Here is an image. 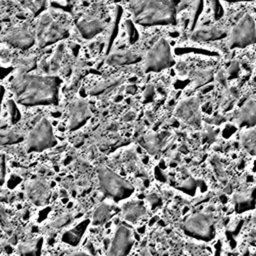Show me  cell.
I'll return each mask as SVG.
<instances>
[{
	"label": "cell",
	"instance_id": "6da1fadb",
	"mask_svg": "<svg viewBox=\"0 0 256 256\" xmlns=\"http://www.w3.org/2000/svg\"><path fill=\"white\" fill-rule=\"evenodd\" d=\"M60 79L56 76L19 72L11 82L16 101L24 106L54 105L58 102Z\"/></svg>",
	"mask_w": 256,
	"mask_h": 256
},
{
	"label": "cell",
	"instance_id": "7a4b0ae2",
	"mask_svg": "<svg viewBox=\"0 0 256 256\" xmlns=\"http://www.w3.org/2000/svg\"><path fill=\"white\" fill-rule=\"evenodd\" d=\"M177 0H131L129 4L133 19L143 26L174 24Z\"/></svg>",
	"mask_w": 256,
	"mask_h": 256
},
{
	"label": "cell",
	"instance_id": "3957f363",
	"mask_svg": "<svg viewBox=\"0 0 256 256\" xmlns=\"http://www.w3.org/2000/svg\"><path fill=\"white\" fill-rule=\"evenodd\" d=\"M97 175L103 193L115 201L128 198L134 190L130 182L105 165H99L97 167Z\"/></svg>",
	"mask_w": 256,
	"mask_h": 256
},
{
	"label": "cell",
	"instance_id": "277c9868",
	"mask_svg": "<svg viewBox=\"0 0 256 256\" xmlns=\"http://www.w3.org/2000/svg\"><path fill=\"white\" fill-rule=\"evenodd\" d=\"M57 140L53 133L51 123L46 118H41L31 129L26 141L28 152H41L54 147Z\"/></svg>",
	"mask_w": 256,
	"mask_h": 256
},
{
	"label": "cell",
	"instance_id": "5b68a950",
	"mask_svg": "<svg viewBox=\"0 0 256 256\" xmlns=\"http://www.w3.org/2000/svg\"><path fill=\"white\" fill-rule=\"evenodd\" d=\"M173 63L169 43L165 39H159L147 52L143 68L145 72H159L169 68Z\"/></svg>",
	"mask_w": 256,
	"mask_h": 256
},
{
	"label": "cell",
	"instance_id": "8992f818",
	"mask_svg": "<svg viewBox=\"0 0 256 256\" xmlns=\"http://www.w3.org/2000/svg\"><path fill=\"white\" fill-rule=\"evenodd\" d=\"M256 43V24L250 15H244L232 28L228 39L230 48H245Z\"/></svg>",
	"mask_w": 256,
	"mask_h": 256
},
{
	"label": "cell",
	"instance_id": "52a82bcc",
	"mask_svg": "<svg viewBox=\"0 0 256 256\" xmlns=\"http://www.w3.org/2000/svg\"><path fill=\"white\" fill-rule=\"evenodd\" d=\"M184 231L199 240L209 241L214 236V219L212 214L196 213L187 218Z\"/></svg>",
	"mask_w": 256,
	"mask_h": 256
},
{
	"label": "cell",
	"instance_id": "ba28073f",
	"mask_svg": "<svg viewBox=\"0 0 256 256\" xmlns=\"http://www.w3.org/2000/svg\"><path fill=\"white\" fill-rule=\"evenodd\" d=\"M67 35V30L58 22L54 21L50 15L44 14L41 16L36 33V40L39 47L48 46L62 40Z\"/></svg>",
	"mask_w": 256,
	"mask_h": 256
},
{
	"label": "cell",
	"instance_id": "9c48e42d",
	"mask_svg": "<svg viewBox=\"0 0 256 256\" xmlns=\"http://www.w3.org/2000/svg\"><path fill=\"white\" fill-rule=\"evenodd\" d=\"M134 236L126 225H120L112 239L107 256H127L132 248Z\"/></svg>",
	"mask_w": 256,
	"mask_h": 256
},
{
	"label": "cell",
	"instance_id": "30bf717a",
	"mask_svg": "<svg viewBox=\"0 0 256 256\" xmlns=\"http://www.w3.org/2000/svg\"><path fill=\"white\" fill-rule=\"evenodd\" d=\"M35 40L34 35L30 32L26 25L14 27L3 36V41L15 48L20 49L30 48L34 45Z\"/></svg>",
	"mask_w": 256,
	"mask_h": 256
},
{
	"label": "cell",
	"instance_id": "8fae6325",
	"mask_svg": "<svg viewBox=\"0 0 256 256\" xmlns=\"http://www.w3.org/2000/svg\"><path fill=\"white\" fill-rule=\"evenodd\" d=\"M68 116V124L70 130H76L82 127L92 116L88 102L84 99H77L72 102L69 108Z\"/></svg>",
	"mask_w": 256,
	"mask_h": 256
},
{
	"label": "cell",
	"instance_id": "7c38bea8",
	"mask_svg": "<svg viewBox=\"0 0 256 256\" xmlns=\"http://www.w3.org/2000/svg\"><path fill=\"white\" fill-rule=\"evenodd\" d=\"M26 192L29 199L37 205H44L49 199V187L40 180H33L27 184Z\"/></svg>",
	"mask_w": 256,
	"mask_h": 256
},
{
	"label": "cell",
	"instance_id": "4fadbf2b",
	"mask_svg": "<svg viewBox=\"0 0 256 256\" xmlns=\"http://www.w3.org/2000/svg\"><path fill=\"white\" fill-rule=\"evenodd\" d=\"M238 124L252 128L256 125V100H249L246 102L239 111Z\"/></svg>",
	"mask_w": 256,
	"mask_h": 256
},
{
	"label": "cell",
	"instance_id": "5bb4252c",
	"mask_svg": "<svg viewBox=\"0 0 256 256\" xmlns=\"http://www.w3.org/2000/svg\"><path fill=\"white\" fill-rule=\"evenodd\" d=\"M77 28L83 38L90 39L104 29V24L97 18L83 19L78 22Z\"/></svg>",
	"mask_w": 256,
	"mask_h": 256
},
{
	"label": "cell",
	"instance_id": "9a60e30c",
	"mask_svg": "<svg viewBox=\"0 0 256 256\" xmlns=\"http://www.w3.org/2000/svg\"><path fill=\"white\" fill-rule=\"evenodd\" d=\"M199 111V103L196 99H188L182 102L176 111V114L179 118L183 119L184 121L194 122L198 117Z\"/></svg>",
	"mask_w": 256,
	"mask_h": 256
},
{
	"label": "cell",
	"instance_id": "2e32d148",
	"mask_svg": "<svg viewBox=\"0 0 256 256\" xmlns=\"http://www.w3.org/2000/svg\"><path fill=\"white\" fill-rule=\"evenodd\" d=\"M256 199V188H252L249 191L236 193L233 197L235 210L237 212H244L254 207Z\"/></svg>",
	"mask_w": 256,
	"mask_h": 256
},
{
	"label": "cell",
	"instance_id": "e0dca14e",
	"mask_svg": "<svg viewBox=\"0 0 256 256\" xmlns=\"http://www.w3.org/2000/svg\"><path fill=\"white\" fill-rule=\"evenodd\" d=\"M139 60H141V57L138 54L130 51H125V52H117V53L111 54L107 58V63L110 65L121 66V65L136 63Z\"/></svg>",
	"mask_w": 256,
	"mask_h": 256
},
{
	"label": "cell",
	"instance_id": "ac0fdd59",
	"mask_svg": "<svg viewBox=\"0 0 256 256\" xmlns=\"http://www.w3.org/2000/svg\"><path fill=\"white\" fill-rule=\"evenodd\" d=\"M144 214H145V207L141 202H136V201L127 203L123 210L124 218L130 222L137 221Z\"/></svg>",
	"mask_w": 256,
	"mask_h": 256
},
{
	"label": "cell",
	"instance_id": "d6986e66",
	"mask_svg": "<svg viewBox=\"0 0 256 256\" xmlns=\"http://www.w3.org/2000/svg\"><path fill=\"white\" fill-rule=\"evenodd\" d=\"M114 212H115L114 206L107 203L100 204L94 211L93 221H92L93 224L94 225L104 224L107 220H109L112 217Z\"/></svg>",
	"mask_w": 256,
	"mask_h": 256
},
{
	"label": "cell",
	"instance_id": "ffe728a7",
	"mask_svg": "<svg viewBox=\"0 0 256 256\" xmlns=\"http://www.w3.org/2000/svg\"><path fill=\"white\" fill-rule=\"evenodd\" d=\"M241 143L244 149L251 155H256V128L246 131L241 137Z\"/></svg>",
	"mask_w": 256,
	"mask_h": 256
},
{
	"label": "cell",
	"instance_id": "44dd1931",
	"mask_svg": "<svg viewBox=\"0 0 256 256\" xmlns=\"http://www.w3.org/2000/svg\"><path fill=\"white\" fill-rule=\"evenodd\" d=\"M225 34L222 33L219 29H204L197 31L193 34V39L198 41H208V40H216L223 37Z\"/></svg>",
	"mask_w": 256,
	"mask_h": 256
},
{
	"label": "cell",
	"instance_id": "7402d4cb",
	"mask_svg": "<svg viewBox=\"0 0 256 256\" xmlns=\"http://www.w3.org/2000/svg\"><path fill=\"white\" fill-rule=\"evenodd\" d=\"M164 134H150L144 138V146L150 153H156L161 147Z\"/></svg>",
	"mask_w": 256,
	"mask_h": 256
},
{
	"label": "cell",
	"instance_id": "603a6c76",
	"mask_svg": "<svg viewBox=\"0 0 256 256\" xmlns=\"http://www.w3.org/2000/svg\"><path fill=\"white\" fill-rule=\"evenodd\" d=\"M87 224H88V222L81 223L80 225H78L77 228L68 231V232L64 235L63 240L66 241L67 243H70L71 245H76V244L79 242L82 233L85 231V228H86Z\"/></svg>",
	"mask_w": 256,
	"mask_h": 256
},
{
	"label": "cell",
	"instance_id": "cb8c5ba5",
	"mask_svg": "<svg viewBox=\"0 0 256 256\" xmlns=\"http://www.w3.org/2000/svg\"><path fill=\"white\" fill-rule=\"evenodd\" d=\"M120 82H121L120 79H110V80L100 82L91 89V94L98 95V94L105 93L106 91H109V90L113 89L114 87L118 86L120 84Z\"/></svg>",
	"mask_w": 256,
	"mask_h": 256
},
{
	"label": "cell",
	"instance_id": "d4e9b609",
	"mask_svg": "<svg viewBox=\"0 0 256 256\" xmlns=\"http://www.w3.org/2000/svg\"><path fill=\"white\" fill-rule=\"evenodd\" d=\"M25 8L30 10L33 14H38L42 11L45 0H18Z\"/></svg>",
	"mask_w": 256,
	"mask_h": 256
},
{
	"label": "cell",
	"instance_id": "484cf974",
	"mask_svg": "<svg viewBox=\"0 0 256 256\" xmlns=\"http://www.w3.org/2000/svg\"><path fill=\"white\" fill-rule=\"evenodd\" d=\"M22 139V136L15 131L0 132V144H13Z\"/></svg>",
	"mask_w": 256,
	"mask_h": 256
},
{
	"label": "cell",
	"instance_id": "4316f807",
	"mask_svg": "<svg viewBox=\"0 0 256 256\" xmlns=\"http://www.w3.org/2000/svg\"><path fill=\"white\" fill-rule=\"evenodd\" d=\"M62 51H63V48L62 47H58V49L56 50L53 58L51 59V62H50V69L55 71L59 68L60 66V62H61V59H62Z\"/></svg>",
	"mask_w": 256,
	"mask_h": 256
},
{
	"label": "cell",
	"instance_id": "83f0119b",
	"mask_svg": "<svg viewBox=\"0 0 256 256\" xmlns=\"http://www.w3.org/2000/svg\"><path fill=\"white\" fill-rule=\"evenodd\" d=\"M19 63H20L19 66H20L22 72H28L35 65V61L33 58H21Z\"/></svg>",
	"mask_w": 256,
	"mask_h": 256
},
{
	"label": "cell",
	"instance_id": "f1b7e54d",
	"mask_svg": "<svg viewBox=\"0 0 256 256\" xmlns=\"http://www.w3.org/2000/svg\"><path fill=\"white\" fill-rule=\"evenodd\" d=\"M5 178V157L0 153V185L3 184Z\"/></svg>",
	"mask_w": 256,
	"mask_h": 256
},
{
	"label": "cell",
	"instance_id": "f546056e",
	"mask_svg": "<svg viewBox=\"0 0 256 256\" xmlns=\"http://www.w3.org/2000/svg\"><path fill=\"white\" fill-rule=\"evenodd\" d=\"M66 256H92L86 252H83V251H75V252H72Z\"/></svg>",
	"mask_w": 256,
	"mask_h": 256
},
{
	"label": "cell",
	"instance_id": "4dcf8cb0",
	"mask_svg": "<svg viewBox=\"0 0 256 256\" xmlns=\"http://www.w3.org/2000/svg\"><path fill=\"white\" fill-rule=\"evenodd\" d=\"M228 2H243V1H256V0H225Z\"/></svg>",
	"mask_w": 256,
	"mask_h": 256
}]
</instances>
